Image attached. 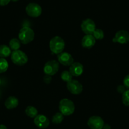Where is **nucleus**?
<instances>
[{
  "instance_id": "20",
  "label": "nucleus",
  "mask_w": 129,
  "mask_h": 129,
  "mask_svg": "<svg viewBox=\"0 0 129 129\" xmlns=\"http://www.w3.org/2000/svg\"><path fill=\"white\" fill-rule=\"evenodd\" d=\"M72 75L70 74V72L67 70H64L61 74V78L62 80L64 82H69L70 81H71L72 80Z\"/></svg>"
},
{
  "instance_id": "14",
  "label": "nucleus",
  "mask_w": 129,
  "mask_h": 129,
  "mask_svg": "<svg viewBox=\"0 0 129 129\" xmlns=\"http://www.w3.org/2000/svg\"><path fill=\"white\" fill-rule=\"evenodd\" d=\"M95 41L96 40L92 34H86L82 39V46L84 48L90 49L95 45Z\"/></svg>"
},
{
  "instance_id": "5",
  "label": "nucleus",
  "mask_w": 129,
  "mask_h": 129,
  "mask_svg": "<svg viewBox=\"0 0 129 129\" xmlns=\"http://www.w3.org/2000/svg\"><path fill=\"white\" fill-rule=\"evenodd\" d=\"M59 69V62L56 60H51L44 64L43 71L46 75L53 76L58 72Z\"/></svg>"
},
{
  "instance_id": "27",
  "label": "nucleus",
  "mask_w": 129,
  "mask_h": 129,
  "mask_svg": "<svg viewBox=\"0 0 129 129\" xmlns=\"http://www.w3.org/2000/svg\"><path fill=\"white\" fill-rule=\"evenodd\" d=\"M10 2L11 0H0V6L4 7V6L7 5Z\"/></svg>"
},
{
  "instance_id": "23",
  "label": "nucleus",
  "mask_w": 129,
  "mask_h": 129,
  "mask_svg": "<svg viewBox=\"0 0 129 129\" xmlns=\"http://www.w3.org/2000/svg\"><path fill=\"white\" fill-rule=\"evenodd\" d=\"M122 102L125 106H129V89L122 94Z\"/></svg>"
},
{
  "instance_id": "17",
  "label": "nucleus",
  "mask_w": 129,
  "mask_h": 129,
  "mask_svg": "<svg viewBox=\"0 0 129 129\" xmlns=\"http://www.w3.org/2000/svg\"><path fill=\"white\" fill-rule=\"evenodd\" d=\"M9 47L11 50L17 51L20 48L21 42L17 38H13L9 42Z\"/></svg>"
},
{
  "instance_id": "19",
  "label": "nucleus",
  "mask_w": 129,
  "mask_h": 129,
  "mask_svg": "<svg viewBox=\"0 0 129 129\" xmlns=\"http://www.w3.org/2000/svg\"><path fill=\"white\" fill-rule=\"evenodd\" d=\"M64 115L60 112L56 113L53 115V118H52V121L53 123L54 124H59L63 121V119H64Z\"/></svg>"
},
{
  "instance_id": "28",
  "label": "nucleus",
  "mask_w": 129,
  "mask_h": 129,
  "mask_svg": "<svg viewBox=\"0 0 129 129\" xmlns=\"http://www.w3.org/2000/svg\"><path fill=\"white\" fill-rule=\"evenodd\" d=\"M102 129H111V126L108 124H105Z\"/></svg>"
},
{
  "instance_id": "24",
  "label": "nucleus",
  "mask_w": 129,
  "mask_h": 129,
  "mask_svg": "<svg viewBox=\"0 0 129 129\" xmlns=\"http://www.w3.org/2000/svg\"><path fill=\"white\" fill-rule=\"evenodd\" d=\"M123 85L126 87V89H129V74L124 78Z\"/></svg>"
},
{
  "instance_id": "21",
  "label": "nucleus",
  "mask_w": 129,
  "mask_h": 129,
  "mask_svg": "<svg viewBox=\"0 0 129 129\" xmlns=\"http://www.w3.org/2000/svg\"><path fill=\"white\" fill-rule=\"evenodd\" d=\"M8 63L5 58H0V74L4 73L8 70Z\"/></svg>"
},
{
  "instance_id": "6",
  "label": "nucleus",
  "mask_w": 129,
  "mask_h": 129,
  "mask_svg": "<svg viewBox=\"0 0 129 129\" xmlns=\"http://www.w3.org/2000/svg\"><path fill=\"white\" fill-rule=\"evenodd\" d=\"M25 11L28 16L33 18L39 17L42 13L41 7L36 3H30L27 5Z\"/></svg>"
},
{
  "instance_id": "4",
  "label": "nucleus",
  "mask_w": 129,
  "mask_h": 129,
  "mask_svg": "<svg viewBox=\"0 0 129 129\" xmlns=\"http://www.w3.org/2000/svg\"><path fill=\"white\" fill-rule=\"evenodd\" d=\"M11 59L16 65L22 66L28 62V56L25 53L18 49L12 52L11 54Z\"/></svg>"
},
{
  "instance_id": "18",
  "label": "nucleus",
  "mask_w": 129,
  "mask_h": 129,
  "mask_svg": "<svg viewBox=\"0 0 129 129\" xmlns=\"http://www.w3.org/2000/svg\"><path fill=\"white\" fill-rule=\"evenodd\" d=\"M25 113L28 117L34 118L38 115V111L35 107L32 106H28L25 109Z\"/></svg>"
},
{
  "instance_id": "29",
  "label": "nucleus",
  "mask_w": 129,
  "mask_h": 129,
  "mask_svg": "<svg viewBox=\"0 0 129 129\" xmlns=\"http://www.w3.org/2000/svg\"><path fill=\"white\" fill-rule=\"evenodd\" d=\"M0 129H7V128L5 125H0Z\"/></svg>"
},
{
  "instance_id": "26",
  "label": "nucleus",
  "mask_w": 129,
  "mask_h": 129,
  "mask_svg": "<svg viewBox=\"0 0 129 129\" xmlns=\"http://www.w3.org/2000/svg\"><path fill=\"white\" fill-rule=\"evenodd\" d=\"M116 89H117L118 92H119L120 94H123L126 90V87L124 86V85H119Z\"/></svg>"
},
{
  "instance_id": "10",
  "label": "nucleus",
  "mask_w": 129,
  "mask_h": 129,
  "mask_svg": "<svg viewBox=\"0 0 129 129\" xmlns=\"http://www.w3.org/2000/svg\"><path fill=\"white\" fill-rule=\"evenodd\" d=\"M113 42L121 44H126L129 42V32L124 30L118 31L113 38Z\"/></svg>"
},
{
  "instance_id": "13",
  "label": "nucleus",
  "mask_w": 129,
  "mask_h": 129,
  "mask_svg": "<svg viewBox=\"0 0 129 129\" xmlns=\"http://www.w3.org/2000/svg\"><path fill=\"white\" fill-rule=\"evenodd\" d=\"M69 72L73 77L80 76L84 72V66L79 62H74L70 66Z\"/></svg>"
},
{
  "instance_id": "9",
  "label": "nucleus",
  "mask_w": 129,
  "mask_h": 129,
  "mask_svg": "<svg viewBox=\"0 0 129 129\" xmlns=\"http://www.w3.org/2000/svg\"><path fill=\"white\" fill-rule=\"evenodd\" d=\"M105 125L102 118L98 116H92L89 118L87 125L90 129H102Z\"/></svg>"
},
{
  "instance_id": "31",
  "label": "nucleus",
  "mask_w": 129,
  "mask_h": 129,
  "mask_svg": "<svg viewBox=\"0 0 129 129\" xmlns=\"http://www.w3.org/2000/svg\"><path fill=\"white\" fill-rule=\"evenodd\" d=\"M1 82H1V79H0V85H1Z\"/></svg>"
},
{
  "instance_id": "15",
  "label": "nucleus",
  "mask_w": 129,
  "mask_h": 129,
  "mask_svg": "<svg viewBox=\"0 0 129 129\" xmlns=\"http://www.w3.org/2000/svg\"><path fill=\"white\" fill-rule=\"evenodd\" d=\"M18 104H19V101L16 97L10 96L5 100V106L8 110H12L17 108Z\"/></svg>"
},
{
  "instance_id": "3",
  "label": "nucleus",
  "mask_w": 129,
  "mask_h": 129,
  "mask_svg": "<svg viewBox=\"0 0 129 129\" xmlns=\"http://www.w3.org/2000/svg\"><path fill=\"white\" fill-rule=\"evenodd\" d=\"M35 34L33 30L28 27H23L20 30L18 33V39L21 43L27 44L31 43L34 40Z\"/></svg>"
},
{
  "instance_id": "1",
  "label": "nucleus",
  "mask_w": 129,
  "mask_h": 129,
  "mask_svg": "<svg viewBox=\"0 0 129 129\" xmlns=\"http://www.w3.org/2000/svg\"><path fill=\"white\" fill-rule=\"evenodd\" d=\"M65 48L64 39L59 36H54L49 41V49L53 54H58L62 53Z\"/></svg>"
},
{
  "instance_id": "2",
  "label": "nucleus",
  "mask_w": 129,
  "mask_h": 129,
  "mask_svg": "<svg viewBox=\"0 0 129 129\" xmlns=\"http://www.w3.org/2000/svg\"><path fill=\"white\" fill-rule=\"evenodd\" d=\"M75 105L74 102L68 98H63L59 101V110L64 116H70L75 111Z\"/></svg>"
},
{
  "instance_id": "30",
  "label": "nucleus",
  "mask_w": 129,
  "mask_h": 129,
  "mask_svg": "<svg viewBox=\"0 0 129 129\" xmlns=\"http://www.w3.org/2000/svg\"><path fill=\"white\" fill-rule=\"evenodd\" d=\"M11 1H12V2H17L18 1H19V0H11Z\"/></svg>"
},
{
  "instance_id": "22",
  "label": "nucleus",
  "mask_w": 129,
  "mask_h": 129,
  "mask_svg": "<svg viewBox=\"0 0 129 129\" xmlns=\"http://www.w3.org/2000/svg\"><path fill=\"white\" fill-rule=\"evenodd\" d=\"M92 35L94 36L95 40H101V39H103L104 36H105L103 31L100 28H96Z\"/></svg>"
},
{
  "instance_id": "16",
  "label": "nucleus",
  "mask_w": 129,
  "mask_h": 129,
  "mask_svg": "<svg viewBox=\"0 0 129 129\" xmlns=\"http://www.w3.org/2000/svg\"><path fill=\"white\" fill-rule=\"evenodd\" d=\"M12 54V50L9 46L5 44L0 45V58H7Z\"/></svg>"
},
{
  "instance_id": "25",
  "label": "nucleus",
  "mask_w": 129,
  "mask_h": 129,
  "mask_svg": "<svg viewBox=\"0 0 129 129\" xmlns=\"http://www.w3.org/2000/svg\"><path fill=\"white\" fill-rule=\"evenodd\" d=\"M43 80H44V82L46 84H50L52 80V76L48 75H45V76L43 78Z\"/></svg>"
},
{
  "instance_id": "8",
  "label": "nucleus",
  "mask_w": 129,
  "mask_h": 129,
  "mask_svg": "<svg viewBox=\"0 0 129 129\" xmlns=\"http://www.w3.org/2000/svg\"><path fill=\"white\" fill-rule=\"evenodd\" d=\"M67 88L71 94L74 95L80 94L82 92L83 86L81 83L77 80H72L67 84Z\"/></svg>"
},
{
  "instance_id": "7",
  "label": "nucleus",
  "mask_w": 129,
  "mask_h": 129,
  "mask_svg": "<svg viewBox=\"0 0 129 129\" xmlns=\"http://www.w3.org/2000/svg\"><path fill=\"white\" fill-rule=\"evenodd\" d=\"M81 29L85 34H92L96 29L95 22L90 18H86L82 22Z\"/></svg>"
},
{
  "instance_id": "11",
  "label": "nucleus",
  "mask_w": 129,
  "mask_h": 129,
  "mask_svg": "<svg viewBox=\"0 0 129 129\" xmlns=\"http://www.w3.org/2000/svg\"><path fill=\"white\" fill-rule=\"evenodd\" d=\"M57 58L59 63L64 66H70L74 63V58L72 56L67 52H62L58 54Z\"/></svg>"
},
{
  "instance_id": "12",
  "label": "nucleus",
  "mask_w": 129,
  "mask_h": 129,
  "mask_svg": "<svg viewBox=\"0 0 129 129\" xmlns=\"http://www.w3.org/2000/svg\"><path fill=\"white\" fill-rule=\"evenodd\" d=\"M34 123L36 126L41 129L46 128L49 126V120L47 116L44 115H38L34 120Z\"/></svg>"
}]
</instances>
